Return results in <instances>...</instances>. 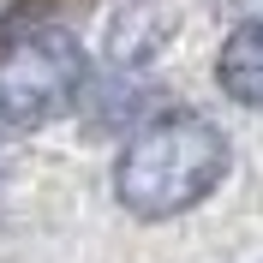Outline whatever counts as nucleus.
<instances>
[{
  "mask_svg": "<svg viewBox=\"0 0 263 263\" xmlns=\"http://www.w3.org/2000/svg\"><path fill=\"white\" fill-rule=\"evenodd\" d=\"M215 6H239V0H215Z\"/></svg>",
  "mask_w": 263,
  "mask_h": 263,
  "instance_id": "39448f33",
  "label": "nucleus"
},
{
  "mask_svg": "<svg viewBox=\"0 0 263 263\" xmlns=\"http://www.w3.org/2000/svg\"><path fill=\"white\" fill-rule=\"evenodd\" d=\"M228 138L203 114H156L126 138L114 162V197L138 221H174L221 185Z\"/></svg>",
  "mask_w": 263,
  "mask_h": 263,
  "instance_id": "f257e3e1",
  "label": "nucleus"
},
{
  "mask_svg": "<svg viewBox=\"0 0 263 263\" xmlns=\"http://www.w3.org/2000/svg\"><path fill=\"white\" fill-rule=\"evenodd\" d=\"M174 18H167L162 0H126L114 12V30H108V60L114 66H149L156 48L167 42Z\"/></svg>",
  "mask_w": 263,
  "mask_h": 263,
  "instance_id": "7ed1b4c3",
  "label": "nucleus"
},
{
  "mask_svg": "<svg viewBox=\"0 0 263 263\" xmlns=\"http://www.w3.org/2000/svg\"><path fill=\"white\" fill-rule=\"evenodd\" d=\"M215 78L233 102L246 108H263V18L239 24V30L221 42V60H215Z\"/></svg>",
  "mask_w": 263,
  "mask_h": 263,
  "instance_id": "20e7f679",
  "label": "nucleus"
},
{
  "mask_svg": "<svg viewBox=\"0 0 263 263\" xmlns=\"http://www.w3.org/2000/svg\"><path fill=\"white\" fill-rule=\"evenodd\" d=\"M84 48L60 24H30V30L0 36V120L18 132H36L60 120L84 96Z\"/></svg>",
  "mask_w": 263,
  "mask_h": 263,
  "instance_id": "f03ea898",
  "label": "nucleus"
}]
</instances>
